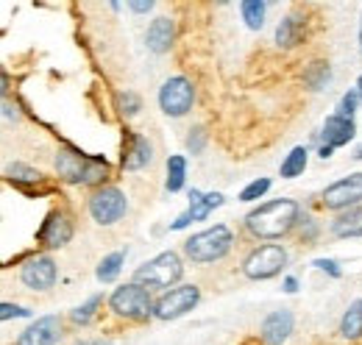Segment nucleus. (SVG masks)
I'll return each instance as SVG.
<instances>
[{"mask_svg":"<svg viewBox=\"0 0 362 345\" xmlns=\"http://www.w3.org/2000/svg\"><path fill=\"white\" fill-rule=\"evenodd\" d=\"M126 209H129V201L117 187H103L90 198V215L100 226H115L126 215Z\"/></svg>","mask_w":362,"mask_h":345,"instance_id":"7","label":"nucleus"},{"mask_svg":"<svg viewBox=\"0 0 362 345\" xmlns=\"http://www.w3.org/2000/svg\"><path fill=\"white\" fill-rule=\"evenodd\" d=\"M315 267L326 270L332 279H340V267H337V262H334V259H315Z\"/></svg>","mask_w":362,"mask_h":345,"instance_id":"34","label":"nucleus"},{"mask_svg":"<svg viewBox=\"0 0 362 345\" xmlns=\"http://www.w3.org/2000/svg\"><path fill=\"white\" fill-rule=\"evenodd\" d=\"M293 332V312L276 309L262 320V340L268 345H281Z\"/></svg>","mask_w":362,"mask_h":345,"instance_id":"15","label":"nucleus"},{"mask_svg":"<svg viewBox=\"0 0 362 345\" xmlns=\"http://www.w3.org/2000/svg\"><path fill=\"white\" fill-rule=\"evenodd\" d=\"M354 120H349V117H340V115H332V117H326V123H323V139H326V145L329 148H340V145H349V139L354 136Z\"/></svg>","mask_w":362,"mask_h":345,"instance_id":"17","label":"nucleus"},{"mask_svg":"<svg viewBox=\"0 0 362 345\" xmlns=\"http://www.w3.org/2000/svg\"><path fill=\"white\" fill-rule=\"evenodd\" d=\"M192 100H195V89L184 76L168 78L159 89V106L170 117H184L192 109Z\"/></svg>","mask_w":362,"mask_h":345,"instance_id":"8","label":"nucleus"},{"mask_svg":"<svg viewBox=\"0 0 362 345\" xmlns=\"http://www.w3.org/2000/svg\"><path fill=\"white\" fill-rule=\"evenodd\" d=\"M20 281L28 290H47L56 281V264L50 257H34L20 270Z\"/></svg>","mask_w":362,"mask_h":345,"instance_id":"14","label":"nucleus"},{"mask_svg":"<svg viewBox=\"0 0 362 345\" xmlns=\"http://www.w3.org/2000/svg\"><path fill=\"white\" fill-rule=\"evenodd\" d=\"M28 315H31L28 309L14 306V303H3V306H0V317H3V320H8V317H28Z\"/></svg>","mask_w":362,"mask_h":345,"instance_id":"33","label":"nucleus"},{"mask_svg":"<svg viewBox=\"0 0 362 345\" xmlns=\"http://www.w3.org/2000/svg\"><path fill=\"white\" fill-rule=\"evenodd\" d=\"M123 262H126V251H115V254L100 259V264H98V270H95L98 281H100V284H112V281L120 276Z\"/></svg>","mask_w":362,"mask_h":345,"instance_id":"21","label":"nucleus"},{"mask_svg":"<svg viewBox=\"0 0 362 345\" xmlns=\"http://www.w3.org/2000/svg\"><path fill=\"white\" fill-rule=\"evenodd\" d=\"M6 172H8V178H11L17 187H25V184H37V181H42V172L34 170V168H28V165H20V162L8 165Z\"/></svg>","mask_w":362,"mask_h":345,"instance_id":"27","label":"nucleus"},{"mask_svg":"<svg viewBox=\"0 0 362 345\" xmlns=\"http://www.w3.org/2000/svg\"><path fill=\"white\" fill-rule=\"evenodd\" d=\"M184 178H187V159L184 156H170L168 159V192H179L184 187Z\"/></svg>","mask_w":362,"mask_h":345,"instance_id":"26","label":"nucleus"},{"mask_svg":"<svg viewBox=\"0 0 362 345\" xmlns=\"http://www.w3.org/2000/svg\"><path fill=\"white\" fill-rule=\"evenodd\" d=\"M176 37V25L170 17H156L151 25H148V34H145V42L153 53H168L170 45Z\"/></svg>","mask_w":362,"mask_h":345,"instance_id":"16","label":"nucleus"},{"mask_svg":"<svg viewBox=\"0 0 362 345\" xmlns=\"http://www.w3.org/2000/svg\"><path fill=\"white\" fill-rule=\"evenodd\" d=\"M354 159H357V162H362V145L357 148V151H354Z\"/></svg>","mask_w":362,"mask_h":345,"instance_id":"39","label":"nucleus"},{"mask_svg":"<svg viewBox=\"0 0 362 345\" xmlns=\"http://www.w3.org/2000/svg\"><path fill=\"white\" fill-rule=\"evenodd\" d=\"M56 172L70 184H100L109 175V162L103 156H84L78 151H59Z\"/></svg>","mask_w":362,"mask_h":345,"instance_id":"2","label":"nucleus"},{"mask_svg":"<svg viewBox=\"0 0 362 345\" xmlns=\"http://www.w3.org/2000/svg\"><path fill=\"white\" fill-rule=\"evenodd\" d=\"M100 303H103V296H92L87 303H81V306H76V309L70 312V320L78 323V326H87L92 317H95V312H98Z\"/></svg>","mask_w":362,"mask_h":345,"instance_id":"28","label":"nucleus"},{"mask_svg":"<svg viewBox=\"0 0 362 345\" xmlns=\"http://www.w3.org/2000/svg\"><path fill=\"white\" fill-rule=\"evenodd\" d=\"M151 162V142L142 134H129V145L123 151V168L126 170H142Z\"/></svg>","mask_w":362,"mask_h":345,"instance_id":"18","label":"nucleus"},{"mask_svg":"<svg viewBox=\"0 0 362 345\" xmlns=\"http://www.w3.org/2000/svg\"><path fill=\"white\" fill-rule=\"evenodd\" d=\"M332 234L340 240H351V237H362V206L346 209L343 215L332 220Z\"/></svg>","mask_w":362,"mask_h":345,"instance_id":"19","label":"nucleus"},{"mask_svg":"<svg viewBox=\"0 0 362 345\" xmlns=\"http://www.w3.org/2000/svg\"><path fill=\"white\" fill-rule=\"evenodd\" d=\"M360 47H362V28H360Z\"/></svg>","mask_w":362,"mask_h":345,"instance_id":"41","label":"nucleus"},{"mask_svg":"<svg viewBox=\"0 0 362 345\" xmlns=\"http://www.w3.org/2000/svg\"><path fill=\"white\" fill-rule=\"evenodd\" d=\"M223 204V195L221 192H206V195H201L198 189H192L189 192V209L179 215L173 223H170V228L173 231H181V228H187L189 223H198V220H206L209 212L215 209V206H221Z\"/></svg>","mask_w":362,"mask_h":345,"instance_id":"11","label":"nucleus"},{"mask_svg":"<svg viewBox=\"0 0 362 345\" xmlns=\"http://www.w3.org/2000/svg\"><path fill=\"white\" fill-rule=\"evenodd\" d=\"M240 11H243L245 25H248L251 31H259L262 23H265V11H268V6H265L262 0H243V3H240Z\"/></svg>","mask_w":362,"mask_h":345,"instance_id":"23","label":"nucleus"},{"mask_svg":"<svg viewBox=\"0 0 362 345\" xmlns=\"http://www.w3.org/2000/svg\"><path fill=\"white\" fill-rule=\"evenodd\" d=\"M231 231L226 226H215V228H206V231H198L192 234L187 242H184V254L198 262V264H209V262H218L231 251Z\"/></svg>","mask_w":362,"mask_h":345,"instance_id":"3","label":"nucleus"},{"mask_svg":"<svg viewBox=\"0 0 362 345\" xmlns=\"http://www.w3.org/2000/svg\"><path fill=\"white\" fill-rule=\"evenodd\" d=\"M184 273L181 259L176 251H165L159 257H153L151 262H145L134 273V281L142 287H170L176 284Z\"/></svg>","mask_w":362,"mask_h":345,"instance_id":"5","label":"nucleus"},{"mask_svg":"<svg viewBox=\"0 0 362 345\" xmlns=\"http://www.w3.org/2000/svg\"><path fill=\"white\" fill-rule=\"evenodd\" d=\"M362 201V172H351L323 192V206L326 209H354V204Z\"/></svg>","mask_w":362,"mask_h":345,"instance_id":"10","label":"nucleus"},{"mask_svg":"<svg viewBox=\"0 0 362 345\" xmlns=\"http://www.w3.org/2000/svg\"><path fill=\"white\" fill-rule=\"evenodd\" d=\"M120 106H123V112H126V115H136V112H139V106H142V100L136 98L134 92H120Z\"/></svg>","mask_w":362,"mask_h":345,"instance_id":"32","label":"nucleus"},{"mask_svg":"<svg viewBox=\"0 0 362 345\" xmlns=\"http://www.w3.org/2000/svg\"><path fill=\"white\" fill-rule=\"evenodd\" d=\"M204 142H206V131L204 129L189 131V136H187V148H189V153H201V151H204Z\"/></svg>","mask_w":362,"mask_h":345,"instance_id":"31","label":"nucleus"},{"mask_svg":"<svg viewBox=\"0 0 362 345\" xmlns=\"http://www.w3.org/2000/svg\"><path fill=\"white\" fill-rule=\"evenodd\" d=\"M276 42L281 47H293L301 42V20L298 17H284L276 28Z\"/></svg>","mask_w":362,"mask_h":345,"instance_id":"22","label":"nucleus"},{"mask_svg":"<svg viewBox=\"0 0 362 345\" xmlns=\"http://www.w3.org/2000/svg\"><path fill=\"white\" fill-rule=\"evenodd\" d=\"M307 168V148L298 145L287 153V159L281 162V178H298Z\"/></svg>","mask_w":362,"mask_h":345,"instance_id":"24","label":"nucleus"},{"mask_svg":"<svg viewBox=\"0 0 362 345\" xmlns=\"http://www.w3.org/2000/svg\"><path fill=\"white\" fill-rule=\"evenodd\" d=\"M198 298H201V293H198L195 284L176 287V290L165 293V296L156 301L153 317H159V320H176V317H181V315H187L189 309H195Z\"/></svg>","mask_w":362,"mask_h":345,"instance_id":"9","label":"nucleus"},{"mask_svg":"<svg viewBox=\"0 0 362 345\" xmlns=\"http://www.w3.org/2000/svg\"><path fill=\"white\" fill-rule=\"evenodd\" d=\"M59 337H62V320L56 315H45V317H37L17 337V345H56Z\"/></svg>","mask_w":362,"mask_h":345,"instance_id":"13","label":"nucleus"},{"mask_svg":"<svg viewBox=\"0 0 362 345\" xmlns=\"http://www.w3.org/2000/svg\"><path fill=\"white\" fill-rule=\"evenodd\" d=\"M298 215H301L298 204L281 198V201H271V204H262L259 209H254L245 217V226L259 240H279L296 226Z\"/></svg>","mask_w":362,"mask_h":345,"instance_id":"1","label":"nucleus"},{"mask_svg":"<svg viewBox=\"0 0 362 345\" xmlns=\"http://www.w3.org/2000/svg\"><path fill=\"white\" fill-rule=\"evenodd\" d=\"M320 156H323V159H329V156H332V148H329V145H323V148H320Z\"/></svg>","mask_w":362,"mask_h":345,"instance_id":"38","label":"nucleus"},{"mask_svg":"<svg viewBox=\"0 0 362 345\" xmlns=\"http://www.w3.org/2000/svg\"><path fill=\"white\" fill-rule=\"evenodd\" d=\"M37 240L47 245V248H62V245H67L70 240H73V220L67 212H62V209H53L47 220L42 223V228H40V234H37Z\"/></svg>","mask_w":362,"mask_h":345,"instance_id":"12","label":"nucleus"},{"mask_svg":"<svg viewBox=\"0 0 362 345\" xmlns=\"http://www.w3.org/2000/svg\"><path fill=\"white\" fill-rule=\"evenodd\" d=\"M357 86H360V89H357V92H360V100H362V76H360V81H357Z\"/></svg>","mask_w":362,"mask_h":345,"instance_id":"40","label":"nucleus"},{"mask_svg":"<svg viewBox=\"0 0 362 345\" xmlns=\"http://www.w3.org/2000/svg\"><path fill=\"white\" fill-rule=\"evenodd\" d=\"M357 100H360V92H346V95L340 98L337 115H340V117H349V120H351V115L357 112Z\"/></svg>","mask_w":362,"mask_h":345,"instance_id":"30","label":"nucleus"},{"mask_svg":"<svg viewBox=\"0 0 362 345\" xmlns=\"http://www.w3.org/2000/svg\"><path fill=\"white\" fill-rule=\"evenodd\" d=\"M340 334L346 340H360L362 337V298H357L346 309V315L340 320Z\"/></svg>","mask_w":362,"mask_h":345,"instance_id":"20","label":"nucleus"},{"mask_svg":"<svg viewBox=\"0 0 362 345\" xmlns=\"http://www.w3.org/2000/svg\"><path fill=\"white\" fill-rule=\"evenodd\" d=\"M76 345H112V343H103V340H81V343Z\"/></svg>","mask_w":362,"mask_h":345,"instance_id":"37","label":"nucleus"},{"mask_svg":"<svg viewBox=\"0 0 362 345\" xmlns=\"http://www.w3.org/2000/svg\"><path fill=\"white\" fill-rule=\"evenodd\" d=\"M109 306H112V312L115 315H120V317H126V320H148L151 315H153V309H156V303H151V296H148V290L142 287V284H123V287H117L115 293H112V298H109Z\"/></svg>","mask_w":362,"mask_h":345,"instance_id":"4","label":"nucleus"},{"mask_svg":"<svg viewBox=\"0 0 362 345\" xmlns=\"http://www.w3.org/2000/svg\"><path fill=\"white\" fill-rule=\"evenodd\" d=\"M329 78H332V70H329L326 62H313L304 70V84H307V89H313V92L323 89V86L329 84Z\"/></svg>","mask_w":362,"mask_h":345,"instance_id":"25","label":"nucleus"},{"mask_svg":"<svg viewBox=\"0 0 362 345\" xmlns=\"http://www.w3.org/2000/svg\"><path fill=\"white\" fill-rule=\"evenodd\" d=\"M296 290H298V281H296L293 276H287V279H284V293H296Z\"/></svg>","mask_w":362,"mask_h":345,"instance_id":"36","label":"nucleus"},{"mask_svg":"<svg viewBox=\"0 0 362 345\" xmlns=\"http://www.w3.org/2000/svg\"><path fill=\"white\" fill-rule=\"evenodd\" d=\"M287 264V251L281 245H262L257 251H251L248 259L243 262V273L251 281H265L281 273V267Z\"/></svg>","mask_w":362,"mask_h":345,"instance_id":"6","label":"nucleus"},{"mask_svg":"<svg viewBox=\"0 0 362 345\" xmlns=\"http://www.w3.org/2000/svg\"><path fill=\"white\" fill-rule=\"evenodd\" d=\"M271 189V178H254L243 192H240V201H245V204H251V201H257V198H262L265 192Z\"/></svg>","mask_w":362,"mask_h":345,"instance_id":"29","label":"nucleus"},{"mask_svg":"<svg viewBox=\"0 0 362 345\" xmlns=\"http://www.w3.org/2000/svg\"><path fill=\"white\" fill-rule=\"evenodd\" d=\"M129 8L136 11V14H145V11H151V8H153V3H129Z\"/></svg>","mask_w":362,"mask_h":345,"instance_id":"35","label":"nucleus"}]
</instances>
